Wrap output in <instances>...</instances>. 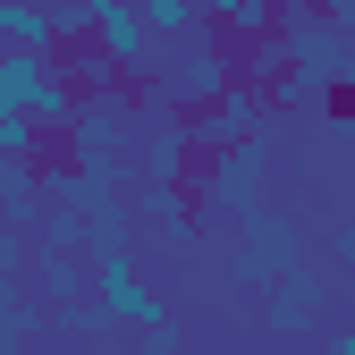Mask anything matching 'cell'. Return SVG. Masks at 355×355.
<instances>
[{
  "mask_svg": "<svg viewBox=\"0 0 355 355\" xmlns=\"http://www.w3.org/2000/svg\"><path fill=\"white\" fill-rule=\"evenodd\" d=\"M262 169H271V136H262V127H254V136H237V144H211L203 153V178H195V187L220 203V211H254L262 203Z\"/></svg>",
  "mask_w": 355,
  "mask_h": 355,
  "instance_id": "obj_1",
  "label": "cell"
},
{
  "mask_svg": "<svg viewBox=\"0 0 355 355\" xmlns=\"http://www.w3.org/2000/svg\"><path fill=\"white\" fill-rule=\"evenodd\" d=\"M85 279H94V296L110 304L119 322H169V304L153 296V279L136 271V245H94V262H85Z\"/></svg>",
  "mask_w": 355,
  "mask_h": 355,
  "instance_id": "obj_2",
  "label": "cell"
},
{
  "mask_svg": "<svg viewBox=\"0 0 355 355\" xmlns=\"http://www.w3.org/2000/svg\"><path fill=\"white\" fill-rule=\"evenodd\" d=\"M279 51L296 60V76L313 85V94H330V85H347V34L313 9H288V34H279Z\"/></svg>",
  "mask_w": 355,
  "mask_h": 355,
  "instance_id": "obj_3",
  "label": "cell"
},
{
  "mask_svg": "<svg viewBox=\"0 0 355 355\" xmlns=\"http://www.w3.org/2000/svg\"><path fill=\"white\" fill-rule=\"evenodd\" d=\"M229 85H237L229 42H220L211 26H203V34H187V68L169 76V110H178V119H195L203 102H220V94H229Z\"/></svg>",
  "mask_w": 355,
  "mask_h": 355,
  "instance_id": "obj_4",
  "label": "cell"
},
{
  "mask_svg": "<svg viewBox=\"0 0 355 355\" xmlns=\"http://www.w3.org/2000/svg\"><path fill=\"white\" fill-rule=\"evenodd\" d=\"M296 262H304V254H296V229L254 203V211H245V245H237V279H245V288H271L279 271H296Z\"/></svg>",
  "mask_w": 355,
  "mask_h": 355,
  "instance_id": "obj_5",
  "label": "cell"
},
{
  "mask_svg": "<svg viewBox=\"0 0 355 355\" xmlns=\"http://www.w3.org/2000/svg\"><path fill=\"white\" fill-rule=\"evenodd\" d=\"M153 26H144V9L136 0H94V51L102 60H119V68H144L153 60Z\"/></svg>",
  "mask_w": 355,
  "mask_h": 355,
  "instance_id": "obj_6",
  "label": "cell"
},
{
  "mask_svg": "<svg viewBox=\"0 0 355 355\" xmlns=\"http://www.w3.org/2000/svg\"><path fill=\"white\" fill-rule=\"evenodd\" d=\"M322 304H330V288H322V271H304V262H296V271H279L271 279V330H304V322H313L322 313Z\"/></svg>",
  "mask_w": 355,
  "mask_h": 355,
  "instance_id": "obj_7",
  "label": "cell"
},
{
  "mask_svg": "<svg viewBox=\"0 0 355 355\" xmlns=\"http://www.w3.org/2000/svg\"><path fill=\"white\" fill-rule=\"evenodd\" d=\"M42 220V169L34 161H0V229H34Z\"/></svg>",
  "mask_w": 355,
  "mask_h": 355,
  "instance_id": "obj_8",
  "label": "cell"
},
{
  "mask_svg": "<svg viewBox=\"0 0 355 355\" xmlns=\"http://www.w3.org/2000/svg\"><path fill=\"white\" fill-rule=\"evenodd\" d=\"M51 76V51H26V42H0V110H26Z\"/></svg>",
  "mask_w": 355,
  "mask_h": 355,
  "instance_id": "obj_9",
  "label": "cell"
},
{
  "mask_svg": "<svg viewBox=\"0 0 355 355\" xmlns=\"http://www.w3.org/2000/svg\"><path fill=\"white\" fill-rule=\"evenodd\" d=\"M34 279H42V296H51V304L85 296V262H76V245H42V262H34Z\"/></svg>",
  "mask_w": 355,
  "mask_h": 355,
  "instance_id": "obj_10",
  "label": "cell"
},
{
  "mask_svg": "<svg viewBox=\"0 0 355 355\" xmlns=\"http://www.w3.org/2000/svg\"><path fill=\"white\" fill-rule=\"evenodd\" d=\"M0 42L51 51V9H34V0H0Z\"/></svg>",
  "mask_w": 355,
  "mask_h": 355,
  "instance_id": "obj_11",
  "label": "cell"
},
{
  "mask_svg": "<svg viewBox=\"0 0 355 355\" xmlns=\"http://www.w3.org/2000/svg\"><path fill=\"white\" fill-rule=\"evenodd\" d=\"M144 9V26L161 34V42H178V34H203L211 17H203V0H136Z\"/></svg>",
  "mask_w": 355,
  "mask_h": 355,
  "instance_id": "obj_12",
  "label": "cell"
},
{
  "mask_svg": "<svg viewBox=\"0 0 355 355\" xmlns=\"http://www.w3.org/2000/svg\"><path fill=\"white\" fill-rule=\"evenodd\" d=\"M203 17L229 34H271V0H203Z\"/></svg>",
  "mask_w": 355,
  "mask_h": 355,
  "instance_id": "obj_13",
  "label": "cell"
},
{
  "mask_svg": "<svg viewBox=\"0 0 355 355\" xmlns=\"http://www.w3.org/2000/svg\"><path fill=\"white\" fill-rule=\"evenodd\" d=\"M94 42V0H51V51Z\"/></svg>",
  "mask_w": 355,
  "mask_h": 355,
  "instance_id": "obj_14",
  "label": "cell"
},
{
  "mask_svg": "<svg viewBox=\"0 0 355 355\" xmlns=\"http://www.w3.org/2000/svg\"><path fill=\"white\" fill-rule=\"evenodd\" d=\"M144 211L161 220V229H178V237H187V220H195L187 211V187H169V178H144Z\"/></svg>",
  "mask_w": 355,
  "mask_h": 355,
  "instance_id": "obj_15",
  "label": "cell"
},
{
  "mask_svg": "<svg viewBox=\"0 0 355 355\" xmlns=\"http://www.w3.org/2000/svg\"><path fill=\"white\" fill-rule=\"evenodd\" d=\"M0 161H42V127L26 110H0Z\"/></svg>",
  "mask_w": 355,
  "mask_h": 355,
  "instance_id": "obj_16",
  "label": "cell"
},
{
  "mask_svg": "<svg viewBox=\"0 0 355 355\" xmlns=\"http://www.w3.org/2000/svg\"><path fill=\"white\" fill-rule=\"evenodd\" d=\"M304 9H313V17H330V26L355 42V0H304Z\"/></svg>",
  "mask_w": 355,
  "mask_h": 355,
  "instance_id": "obj_17",
  "label": "cell"
},
{
  "mask_svg": "<svg viewBox=\"0 0 355 355\" xmlns=\"http://www.w3.org/2000/svg\"><path fill=\"white\" fill-rule=\"evenodd\" d=\"M136 355H178V338H169V322H144V347Z\"/></svg>",
  "mask_w": 355,
  "mask_h": 355,
  "instance_id": "obj_18",
  "label": "cell"
},
{
  "mask_svg": "<svg viewBox=\"0 0 355 355\" xmlns=\"http://www.w3.org/2000/svg\"><path fill=\"white\" fill-rule=\"evenodd\" d=\"M338 262H355V229H347V237H338Z\"/></svg>",
  "mask_w": 355,
  "mask_h": 355,
  "instance_id": "obj_19",
  "label": "cell"
},
{
  "mask_svg": "<svg viewBox=\"0 0 355 355\" xmlns=\"http://www.w3.org/2000/svg\"><path fill=\"white\" fill-rule=\"evenodd\" d=\"M220 355H245V347H220Z\"/></svg>",
  "mask_w": 355,
  "mask_h": 355,
  "instance_id": "obj_20",
  "label": "cell"
}]
</instances>
